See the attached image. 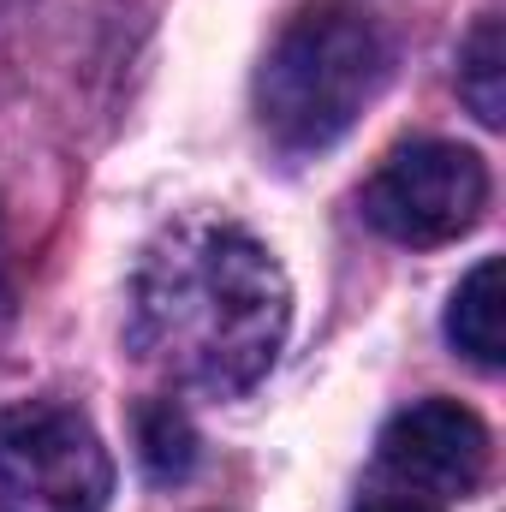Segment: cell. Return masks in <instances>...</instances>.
Returning <instances> with one entry per match:
<instances>
[{
  "label": "cell",
  "mask_w": 506,
  "mask_h": 512,
  "mask_svg": "<svg viewBox=\"0 0 506 512\" xmlns=\"http://www.w3.org/2000/svg\"><path fill=\"white\" fill-rule=\"evenodd\" d=\"M292 328V286L280 256L251 227L185 215L149 239L131 274L126 340L173 387L239 399L251 393Z\"/></svg>",
  "instance_id": "obj_1"
},
{
  "label": "cell",
  "mask_w": 506,
  "mask_h": 512,
  "mask_svg": "<svg viewBox=\"0 0 506 512\" xmlns=\"http://www.w3.org/2000/svg\"><path fill=\"white\" fill-rule=\"evenodd\" d=\"M387 36L364 6L316 0L286 18L256 66V120L274 149L316 155L358 126L387 84Z\"/></svg>",
  "instance_id": "obj_2"
},
{
  "label": "cell",
  "mask_w": 506,
  "mask_h": 512,
  "mask_svg": "<svg viewBox=\"0 0 506 512\" xmlns=\"http://www.w3.org/2000/svg\"><path fill=\"white\" fill-rule=\"evenodd\" d=\"M114 459L90 417L54 399L0 411V512H108Z\"/></svg>",
  "instance_id": "obj_3"
},
{
  "label": "cell",
  "mask_w": 506,
  "mask_h": 512,
  "mask_svg": "<svg viewBox=\"0 0 506 512\" xmlns=\"http://www.w3.org/2000/svg\"><path fill=\"white\" fill-rule=\"evenodd\" d=\"M489 209V167L477 149L447 137L399 143L364 185V221L393 245L429 251L465 239Z\"/></svg>",
  "instance_id": "obj_4"
},
{
  "label": "cell",
  "mask_w": 506,
  "mask_h": 512,
  "mask_svg": "<svg viewBox=\"0 0 506 512\" xmlns=\"http://www.w3.org/2000/svg\"><path fill=\"white\" fill-rule=\"evenodd\" d=\"M381 471L429 501H465L489 477V429L459 399H417L381 429Z\"/></svg>",
  "instance_id": "obj_5"
},
{
  "label": "cell",
  "mask_w": 506,
  "mask_h": 512,
  "mask_svg": "<svg viewBox=\"0 0 506 512\" xmlns=\"http://www.w3.org/2000/svg\"><path fill=\"white\" fill-rule=\"evenodd\" d=\"M501 304L506 298H501V262L495 256H483L459 280V292L447 304V340L471 364H483V370H501V358H506V310Z\"/></svg>",
  "instance_id": "obj_6"
},
{
  "label": "cell",
  "mask_w": 506,
  "mask_h": 512,
  "mask_svg": "<svg viewBox=\"0 0 506 512\" xmlns=\"http://www.w3.org/2000/svg\"><path fill=\"white\" fill-rule=\"evenodd\" d=\"M459 96L489 131L506 120V30L495 12L477 18V30L459 48Z\"/></svg>",
  "instance_id": "obj_7"
},
{
  "label": "cell",
  "mask_w": 506,
  "mask_h": 512,
  "mask_svg": "<svg viewBox=\"0 0 506 512\" xmlns=\"http://www.w3.org/2000/svg\"><path fill=\"white\" fill-rule=\"evenodd\" d=\"M137 459L155 483H185L197 471V429L173 399L137 405Z\"/></svg>",
  "instance_id": "obj_8"
},
{
  "label": "cell",
  "mask_w": 506,
  "mask_h": 512,
  "mask_svg": "<svg viewBox=\"0 0 506 512\" xmlns=\"http://www.w3.org/2000/svg\"><path fill=\"white\" fill-rule=\"evenodd\" d=\"M358 512H441V501H429V495H417V489H370L364 501H358Z\"/></svg>",
  "instance_id": "obj_9"
},
{
  "label": "cell",
  "mask_w": 506,
  "mask_h": 512,
  "mask_svg": "<svg viewBox=\"0 0 506 512\" xmlns=\"http://www.w3.org/2000/svg\"><path fill=\"white\" fill-rule=\"evenodd\" d=\"M12 298H18V286H12V256H6V227H0V322L12 316Z\"/></svg>",
  "instance_id": "obj_10"
}]
</instances>
